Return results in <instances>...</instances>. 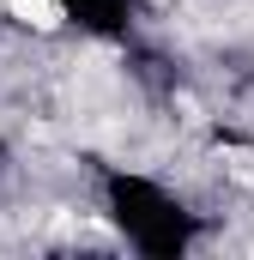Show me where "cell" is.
I'll use <instances>...</instances> for the list:
<instances>
[{"mask_svg": "<svg viewBox=\"0 0 254 260\" xmlns=\"http://www.w3.org/2000/svg\"><path fill=\"white\" fill-rule=\"evenodd\" d=\"M6 12H12L18 24H30V30H55V24H61V6H55V0H6Z\"/></svg>", "mask_w": 254, "mask_h": 260, "instance_id": "obj_1", "label": "cell"}]
</instances>
